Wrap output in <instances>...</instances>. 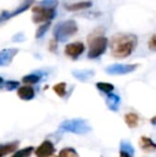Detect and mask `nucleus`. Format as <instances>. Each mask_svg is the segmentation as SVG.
I'll return each instance as SVG.
<instances>
[{
	"mask_svg": "<svg viewBox=\"0 0 156 157\" xmlns=\"http://www.w3.org/2000/svg\"><path fill=\"white\" fill-rule=\"evenodd\" d=\"M34 151L33 147H27L21 150H16L11 157H30Z\"/></svg>",
	"mask_w": 156,
	"mask_h": 157,
	"instance_id": "ddd939ff",
	"label": "nucleus"
},
{
	"mask_svg": "<svg viewBox=\"0 0 156 157\" xmlns=\"http://www.w3.org/2000/svg\"><path fill=\"white\" fill-rule=\"evenodd\" d=\"M135 149L127 141H121L120 143V157H134Z\"/></svg>",
	"mask_w": 156,
	"mask_h": 157,
	"instance_id": "9d476101",
	"label": "nucleus"
},
{
	"mask_svg": "<svg viewBox=\"0 0 156 157\" xmlns=\"http://www.w3.org/2000/svg\"><path fill=\"white\" fill-rule=\"evenodd\" d=\"M137 45V37L133 34H116L110 42L111 55L118 59L128 57Z\"/></svg>",
	"mask_w": 156,
	"mask_h": 157,
	"instance_id": "f257e3e1",
	"label": "nucleus"
},
{
	"mask_svg": "<svg viewBox=\"0 0 156 157\" xmlns=\"http://www.w3.org/2000/svg\"><path fill=\"white\" fill-rule=\"evenodd\" d=\"M85 50V45L80 42H75V43L67 44L65 46V54L67 56L71 57L73 59H76L80 56Z\"/></svg>",
	"mask_w": 156,
	"mask_h": 157,
	"instance_id": "423d86ee",
	"label": "nucleus"
},
{
	"mask_svg": "<svg viewBox=\"0 0 156 157\" xmlns=\"http://www.w3.org/2000/svg\"><path fill=\"white\" fill-rule=\"evenodd\" d=\"M55 145L51 141L45 140L34 150V154L36 157H50L55 154Z\"/></svg>",
	"mask_w": 156,
	"mask_h": 157,
	"instance_id": "39448f33",
	"label": "nucleus"
},
{
	"mask_svg": "<svg viewBox=\"0 0 156 157\" xmlns=\"http://www.w3.org/2000/svg\"><path fill=\"white\" fill-rule=\"evenodd\" d=\"M108 40L103 34H97L89 39V52L88 57L91 59L97 58L106 52Z\"/></svg>",
	"mask_w": 156,
	"mask_h": 157,
	"instance_id": "7ed1b4c3",
	"label": "nucleus"
},
{
	"mask_svg": "<svg viewBox=\"0 0 156 157\" xmlns=\"http://www.w3.org/2000/svg\"><path fill=\"white\" fill-rule=\"evenodd\" d=\"M124 121L128 127L135 128L139 124V117L135 112H128L124 116Z\"/></svg>",
	"mask_w": 156,
	"mask_h": 157,
	"instance_id": "f8f14e48",
	"label": "nucleus"
},
{
	"mask_svg": "<svg viewBox=\"0 0 156 157\" xmlns=\"http://www.w3.org/2000/svg\"><path fill=\"white\" fill-rule=\"evenodd\" d=\"M106 104H107V107H108L111 111H118L119 107H120V104H121V99L118 95L109 93L106 99Z\"/></svg>",
	"mask_w": 156,
	"mask_h": 157,
	"instance_id": "9b49d317",
	"label": "nucleus"
},
{
	"mask_svg": "<svg viewBox=\"0 0 156 157\" xmlns=\"http://www.w3.org/2000/svg\"><path fill=\"white\" fill-rule=\"evenodd\" d=\"M149 46H150V48L152 50H155L156 45H155V36H154V35L152 36V40H151V42H150V44H149Z\"/></svg>",
	"mask_w": 156,
	"mask_h": 157,
	"instance_id": "aec40b11",
	"label": "nucleus"
},
{
	"mask_svg": "<svg viewBox=\"0 0 156 157\" xmlns=\"http://www.w3.org/2000/svg\"><path fill=\"white\" fill-rule=\"evenodd\" d=\"M54 91L56 94L60 97H64L67 94V83L65 82H59L54 86Z\"/></svg>",
	"mask_w": 156,
	"mask_h": 157,
	"instance_id": "2eb2a0df",
	"label": "nucleus"
},
{
	"mask_svg": "<svg viewBox=\"0 0 156 157\" xmlns=\"http://www.w3.org/2000/svg\"><path fill=\"white\" fill-rule=\"evenodd\" d=\"M19 145L18 141H13V142L4 143V144H0V157H4L9 154L13 153L17 150Z\"/></svg>",
	"mask_w": 156,
	"mask_h": 157,
	"instance_id": "1a4fd4ad",
	"label": "nucleus"
},
{
	"mask_svg": "<svg viewBox=\"0 0 156 157\" xmlns=\"http://www.w3.org/2000/svg\"><path fill=\"white\" fill-rule=\"evenodd\" d=\"M90 6H91V2L82 1V2H78V3L71 4V6H67V9L70 11H79V10H86V9L90 8Z\"/></svg>",
	"mask_w": 156,
	"mask_h": 157,
	"instance_id": "4468645a",
	"label": "nucleus"
},
{
	"mask_svg": "<svg viewBox=\"0 0 156 157\" xmlns=\"http://www.w3.org/2000/svg\"><path fill=\"white\" fill-rule=\"evenodd\" d=\"M17 95L23 101H31L36 96V92H34V89L31 86L26 85L23 86V87H19L17 89Z\"/></svg>",
	"mask_w": 156,
	"mask_h": 157,
	"instance_id": "0eeeda50",
	"label": "nucleus"
},
{
	"mask_svg": "<svg viewBox=\"0 0 156 157\" xmlns=\"http://www.w3.org/2000/svg\"><path fill=\"white\" fill-rule=\"evenodd\" d=\"M19 83L17 82V81H8V82L6 83V87L8 90H13V89H16V88H18Z\"/></svg>",
	"mask_w": 156,
	"mask_h": 157,
	"instance_id": "6ab92c4d",
	"label": "nucleus"
},
{
	"mask_svg": "<svg viewBox=\"0 0 156 157\" xmlns=\"http://www.w3.org/2000/svg\"><path fill=\"white\" fill-rule=\"evenodd\" d=\"M50 157H58V156H55V155H52V156H50Z\"/></svg>",
	"mask_w": 156,
	"mask_h": 157,
	"instance_id": "4be33fe9",
	"label": "nucleus"
},
{
	"mask_svg": "<svg viewBox=\"0 0 156 157\" xmlns=\"http://www.w3.org/2000/svg\"><path fill=\"white\" fill-rule=\"evenodd\" d=\"M139 147H141L142 151L144 152H154L156 150L155 142L151 138L146 136L140 137L139 139Z\"/></svg>",
	"mask_w": 156,
	"mask_h": 157,
	"instance_id": "6e6552de",
	"label": "nucleus"
},
{
	"mask_svg": "<svg viewBox=\"0 0 156 157\" xmlns=\"http://www.w3.org/2000/svg\"><path fill=\"white\" fill-rule=\"evenodd\" d=\"M39 80H40V76L36 74L28 75V76H25L23 78V82L27 83V85H33V83L39 82Z\"/></svg>",
	"mask_w": 156,
	"mask_h": 157,
	"instance_id": "a211bd4d",
	"label": "nucleus"
},
{
	"mask_svg": "<svg viewBox=\"0 0 156 157\" xmlns=\"http://www.w3.org/2000/svg\"><path fill=\"white\" fill-rule=\"evenodd\" d=\"M96 87L100 91L104 92V93H111V92L115 90V87H113L111 83H108V82H97L96 83Z\"/></svg>",
	"mask_w": 156,
	"mask_h": 157,
	"instance_id": "dca6fc26",
	"label": "nucleus"
},
{
	"mask_svg": "<svg viewBox=\"0 0 156 157\" xmlns=\"http://www.w3.org/2000/svg\"><path fill=\"white\" fill-rule=\"evenodd\" d=\"M60 128L64 132H74L77 135L87 134L91 130V126L83 119H71L65 120L60 124Z\"/></svg>",
	"mask_w": 156,
	"mask_h": 157,
	"instance_id": "f03ea898",
	"label": "nucleus"
},
{
	"mask_svg": "<svg viewBox=\"0 0 156 157\" xmlns=\"http://www.w3.org/2000/svg\"><path fill=\"white\" fill-rule=\"evenodd\" d=\"M32 11H33V21L36 23H42V21H49L55 15L54 9L44 8V6H36Z\"/></svg>",
	"mask_w": 156,
	"mask_h": 157,
	"instance_id": "20e7f679",
	"label": "nucleus"
},
{
	"mask_svg": "<svg viewBox=\"0 0 156 157\" xmlns=\"http://www.w3.org/2000/svg\"><path fill=\"white\" fill-rule=\"evenodd\" d=\"M2 82H3V79H2L1 77H0V85H2Z\"/></svg>",
	"mask_w": 156,
	"mask_h": 157,
	"instance_id": "412c9836",
	"label": "nucleus"
},
{
	"mask_svg": "<svg viewBox=\"0 0 156 157\" xmlns=\"http://www.w3.org/2000/svg\"><path fill=\"white\" fill-rule=\"evenodd\" d=\"M58 157H79V155L73 147H65L61 150Z\"/></svg>",
	"mask_w": 156,
	"mask_h": 157,
	"instance_id": "f3484780",
	"label": "nucleus"
}]
</instances>
